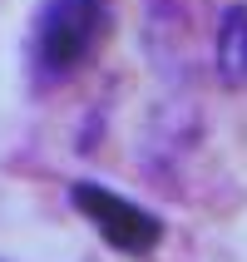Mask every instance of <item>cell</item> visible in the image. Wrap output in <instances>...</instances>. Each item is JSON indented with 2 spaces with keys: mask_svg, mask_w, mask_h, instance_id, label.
<instances>
[{
  "mask_svg": "<svg viewBox=\"0 0 247 262\" xmlns=\"http://www.w3.org/2000/svg\"><path fill=\"white\" fill-rule=\"evenodd\" d=\"M218 70L228 84H247V5H233L218 30Z\"/></svg>",
  "mask_w": 247,
  "mask_h": 262,
  "instance_id": "3957f363",
  "label": "cell"
},
{
  "mask_svg": "<svg viewBox=\"0 0 247 262\" xmlns=\"http://www.w3.org/2000/svg\"><path fill=\"white\" fill-rule=\"evenodd\" d=\"M109 35V0H44L30 30V64L44 84L84 70Z\"/></svg>",
  "mask_w": 247,
  "mask_h": 262,
  "instance_id": "6da1fadb",
  "label": "cell"
},
{
  "mask_svg": "<svg viewBox=\"0 0 247 262\" xmlns=\"http://www.w3.org/2000/svg\"><path fill=\"white\" fill-rule=\"evenodd\" d=\"M70 203H74V213H79L114 252H124V257H148V252L163 243L159 213L139 208L133 198L104 188V183H89V178L84 183H70Z\"/></svg>",
  "mask_w": 247,
  "mask_h": 262,
  "instance_id": "7a4b0ae2",
  "label": "cell"
}]
</instances>
